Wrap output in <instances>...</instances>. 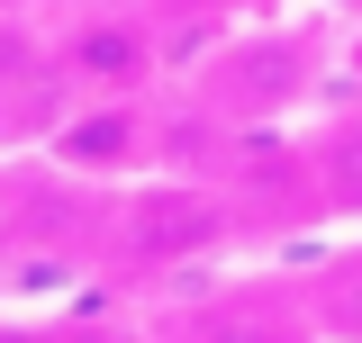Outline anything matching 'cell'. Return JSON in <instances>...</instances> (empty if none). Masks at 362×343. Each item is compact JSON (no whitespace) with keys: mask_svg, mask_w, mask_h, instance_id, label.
Returning a JSON list of instances; mask_svg holds the SVG:
<instances>
[{"mask_svg":"<svg viewBox=\"0 0 362 343\" xmlns=\"http://www.w3.org/2000/svg\"><path fill=\"white\" fill-rule=\"evenodd\" d=\"M308 73H317L308 37H281V28H235V37H218V54H209L218 127H290Z\"/></svg>","mask_w":362,"mask_h":343,"instance_id":"cell-3","label":"cell"},{"mask_svg":"<svg viewBox=\"0 0 362 343\" xmlns=\"http://www.w3.org/2000/svg\"><path fill=\"white\" fill-rule=\"evenodd\" d=\"M45 73L73 100H145L173 73V37H163V18L145 0L136 9H90V18H73L64 37L45 45Z\"/></svg>","mask_w":362,"mask_h":343,"instance_id":"cell-2","label":"cell"},{"mask_svg":"<svg viewBox=\"0 0 362 343\" xmlns=\"http://www.w3.org/2000/svg\"><path fill=\"white\" fill-rule=\"evenodd\" d=\"M290 280H299V307H308L317 343H362V226L335 244V253L299 262Z\"/></svg>","mask_w":362,"mask_h":343,"instance_id":"cell-6","label":"cell"},{"mask_svg":"<svg viewBox=\"0 0 362 343\" xmlns=\"http://www.w3.org/2000/svg\"><path fill=\"white\" fill-rule=\"evenodd\" d=\"M263 289H272V280H263ZM263 289H226V299L190 307L163 343H317V335H308V307H299V280H290V299L272 307V316H254Z\"/></svg>","mask_w":362,"mask_h":343,"instance_id":"cell-5","label":"cell"},{"mask_svg":"<svg viewBox=\"0 0 362 343\" xmlns=\"http://www.w3.org/2000/svg\"><path fill=\"white\" fill-rule=\"evenodd\" d=\"M299 145H308L326 217H335V226H362V100L354 109H326L317 127H299Z\"/></svg>","mask_w":362,"mask_h":343,"instance_id":"cell-7","label":"cell"},{"mask_svg":"<svg viewBox=\"0 0 362 343\" xmlns=\"http://www.w3.org/2000/svg\"><path fill=\"white\" fill-rule=\"evenodd\" d=\"M45 154L64 172H82V181L127 190V181H145V172L163 163V118L145 100H73V118L45 136Z\"/></svg>","mask_w":362,"mask_h":343,"instance_id":"cell-4","label":"cell"},{"mask_svg":"<svg viewBox=\"0 0 362 343\" xmlns=\"http://www.w3.org/2000/svg\"><path fill=\"white\" fill-rule=\"evenodd\" d=\"M235 244V217L209 181H181V172H145L109 199L100 226V253L118 271H181V262H218Z\"/></svg>","mask_w":362,"mask_h":343,"instance_id":"cell-1","label":"cell"},{"mask_svg":"<svg viewBox=\"0 0 362 343\" xmlns=\"http://www.w3.org/2000/svg\"><path fill=\"white\" fill-rule=\"evenodd\" d=\"M145 9L163 18V37H235V28H263L281 0H145Z\"/></svg>","mask_w":362,"mask_h":343,"instance_id":"cell-8","label":"cell"}]
</instances>
